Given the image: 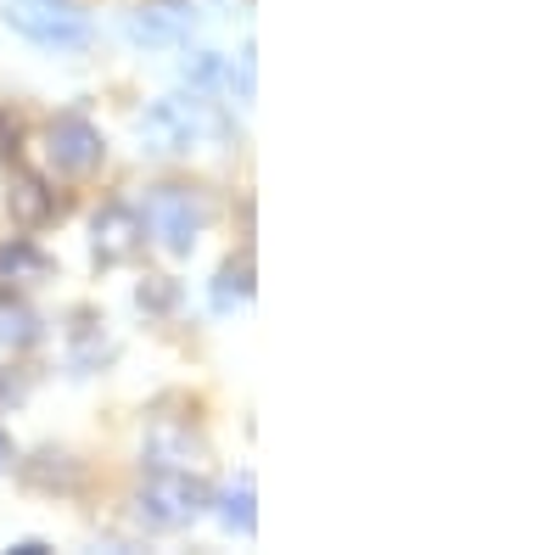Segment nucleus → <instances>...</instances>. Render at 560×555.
<instances>
[{
	"label": "nucleus",
	"mask_w": 560,
	"mask_h": 555,
	"mask_svg": "<svg viewBox=\"0 0 560 555\" xmlns=\"http://www.w3.org/2000/svg\"><path fill=\"white\" fill-rule=\"evenodd\" d=\"M224 141V118L202 96H163L140 113V147L147 152H197Z\"/></svg>",
	"instance_id": "obj_1"
},
{
	"label": "nucleus",
	"mask_w": 560,
	"mask_h": 555,
	"mask_svg": "<svg viewBox=\"0 0 560 555\" xmlns=\"http://www.w3.org/2000/svg\"><path fill=\"white\" fill-rule=\"evenodd\" d=\"M208 219H213V208H208L202 192H191V185H152L147 192V219L140 224L163 242V253L185 258L197 247V236L208 230Z\"/></svg>",
	"instance_id": "obj_2"
},
{
	"label": "nucleus",
	"mask_w": 560,
	"mask_h": 555,
	"mask_svg": "<svg viewBox=\"0 0 560 555\" xmlns=\"http://www.w3.org/2000/svg\"><path fill=\"white\" fill-rule=\"evenodd\" d=\"M135 511H140V522H147V528L174 533V528L197 522V517L208 511V483L191 477V472H179V466H158V472L147 477V488H140Z\"/></svg>",
	"instance_id": "obj_3"
},
{
	"label": "nucleus",
	"mask_w": 560,
	"mask_h": 555,
	"mask_svg": "<svg viewBox=\"0 0 560 555\" xmlns=\"http://www.w3.org/2000/svg\"><path fill=\"white\" fill-rule=\"evenodd\" d=\"M0 18H7V28H18L28 45H45V51H79L90 39V18L73 0H7Z\"/></svg>",
	"instance_id": "obj_4"
},
{
	"label": "nucleus",
	"mask_w": 560,
	"mask_h": 555,
	"mask_svg": "<svg viewBox=\"0 0 560 555\" xmlns=\"http://www.w3.org/2000/svg\"><path fill=\"white\" fill-rule=\"evenodd\" d=\"M102 135H96V124H84V118H57L51 129H45V158H51V169L57 174H73V180H84L90 169L102 163Z\"/></svg>",
	"instance_id": "obj_5"
},
{
	"label": "nucleus",
	"mask_w": 560,
	"mask_h": 555,
	"mask_svg": "<svg viewBox=\"0 0 560 555\" xmlns=\"http://www.w3.org/2000/svg\"><path fill=\"white\" fill-rule=\"evenodd\" d=\"M140 242H147V224H140L135 208H107V213H96V258H102V264L135 258Z\"/></svg>",
	"instance_id": "obj_6"
},
{
	"label": "nucleus",
	"mask_w": 560,
	"mask_h": 555,
	"mask_svg": "<svg viewBox=\"0 0 560 555\" xmlns=\"http://www.w3.org/2000/svg\"><path fill=\"white\" fill-rule=\"evenodd\" d=\"M253 505H258V483H253V472H242L236 483H230L224 488V499H219V522L230 528V533H258V511H253Z\"/></svg>",
	"instance_id": "obj_7"
},
{
	"label": "nucleus",
	"mask_w": 560,
	"mask_h": 555,
	"mask_svg": "<svg viewBox=\"0 0 560 555\" xmlns=\"http://www.w3.org/2000/svg\"><path fill=\"white\" fill-rule=\"evenodd\" d=\"M39 343V314L18 298H0V348H28Z\"/></svg>",
	"instance_id": "obj_8"
},
{
	"label": "nucleus",
	"mask_w": 560,
	"mask_h": 555,
	"mask_svg": "<svg viewBox=\"0 0 560 555\" xmlns=\"http://www.w3.org/2000/svg\"><path fill=\"white\" fill-rule=\"evenodd\" d=\"M12 208H18L23 224H39L45 213H51V197H45V185H39L34 174H18V180H12Z\"/></svg>",
	"instance_id": "obj_9"
},
{
	"label": "nucleus",
	"mask_w": 560,
	"mask_h": 555,
	"mask_svg": "<svg viewBox=\"0 0 560 555\" xmlns=\"http://www.w3.org/2000/svg\"><path fill=\"white\" fill-rule=\"evenodd\" d=\"M230 298H253V264H247V258H242V264H224V269H219L213 303H219V309H230Z\"/></svg>",
	"instance_id": "obj_10"
},
{
	"label": "nucleus",
	"mask_w": 560,
	"mask_h": 555,
	"mask_svg": "<svg viewBox=\"0 0 560 555\" xmlns=\"http://www.w3.org/2000/svg\"><path fill=\"white\" fill-rule=\"evenodd\" d=\"M129 34H135V39H147V45H168V39H179V18H168V12H147V18H135V23H129Z\"/></svg>",
	"instance_id": "obj_11"
},
{
	"label": "nucleus",
	"mask_w": 560,
	"mask_h": 555,
	"mask_svg": "<svg viewBox=\"0 0 560 555\" xmlns=\"http://www.w3.org/2000/svg\"><path fill=\"white\" fill-rule=\"evenodd\" d=\"M7 275H45V258L28 242H12V247H0V281Z\"/></svg>",
	"instance_id": "obj_12"
},
{
	"label": "nucleus",
	"mask_w": 560,
	"mask_h": 555,
	"mask_svg": "<svg viewBox=\"0 0 560 555\" xmlns=\"http://www.w3.org/2000/svg\"><path fill=\"white\" fill-rule=\"evenodd\" d=\"M18 152V124H12V113L0 107V158H12Z\"/></svg>",
	"instance_id": "obj_13"
},
{
	"label": "nucleus",
	"mask_w": 560,
	"mask_h": 555,
	"mask_svg": "<svg viewBox=\"0 0 560 555\" xmlns=\"http://www.w3.org/2000/svg\"><path fill=\"white\" fill-rule=\"evenodd\" d=\"M12 550H18V555H45V539H18Z\"/></svg>",
	"instance_id": "obj_14"
},
{
	"label": "nucleus",
	"mask_w": 560,
	"mask_h": 555,
	"mask_svg": "<svg viewBox=\"0 0 560 555\" xmlns=\"http://www.w3.org/2000/svg\"><path fill=\"white\" fill-rule=\"evenodd\" d=\"M12 466V443H7V432H0V472Z\"/></svg>",
	"instance_id": "obj_15"
}]
</instances>
